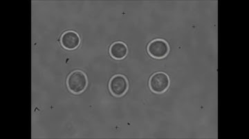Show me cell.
Segmentation results:
<instances>
[{
  "label": "cell",
  "mask_w": 249,
  "mask_h": 139,
  "mask_svg": "<svg viewBox=\"0 0 249 139\" xmlns=\"http://www.w3.org/2000/svg\"><path fill=\"white\" fill-rule=\"evenodd\" d=\"M88 79L86 75L80 70L73 72L67 78L69 90L74 94H79L86 89Z\"/></svg>",
  "instance_id": "obj_1"
},
{
  "label": "cell",
  "mask_w": 249,
  "mask_h": 139,
  "mask_svg": "<svg viewBox=\"0 0 249 139\" xmlns=\"http://www.w3.org/2000/svg\"><path fill=\"white\" fill-rule=\"evenodd\" d=\"M127 46L121 42H115L111 46L109 49L111 56L116 60L124 59L127 54Z\"/></svg>",
  "instance_id": "obj_6"
},
{
  "label": "cell",
  "mask_w": 249,
  "mask_h": 139,
  "mask_svg": "<svg viewBox=\"0 0 249 139\" xmlns=\"http://www.w3.org/2000/svg\"><path fill=\"white\" fill-rule=\"evenodd\" d=\"M169 50L168 44L162 39L152 41L147 47L148 53L155 59L163 58L168 55Z\"/></svg>",
  "instance_id": "obj_3"
},
{
  "label": "cell",
  "mask_w": 249,
  "mask_h": 139,
  "mask_svg": "<svg viewBox=\"0 0 249 139\" xmlns=\"http://www.w3.org/2000/svg\"><path fill=\"white\" fill-rule=\"evenodd\" d=\"M80 38L74 31H67L61 37L62 46L67 50H73L79 46Z\"/></svg>",
  "instance_id": "obj_5"
},
{
  "label": "cell",
  "mask_w": 249,
  "mask_h": 139,
  "mask_svg": "<svg viewBox=\"0 0 249 139\" xmlns=\"http://www.w3.org/2000/svg\"><path fill=\"white\" fill-rule=\"evenodd\" d=\"M109 90L114 96H121L125 94L128 89V82L124 76L115 75L111 78L109 85Z\"/></svg>",
  "instance_id": "obj_4"
},
{
  "label": "cell",
  "mask_w": 249,
  "mask_h": 139,
  "mask_svg": "<svg viewBox=\"0 0 249 139\" xmlns=\"http://www.w3.org/2000/svg\"><path fill=\"white\" fill-rule=\"evenodd\" d=\"M150 87L155 93H163L170 86V79L168 75L163 73H157L152 75L150 80Z\"/></svg>",
  "instance_id": "obj_2"
}]
</instances>
